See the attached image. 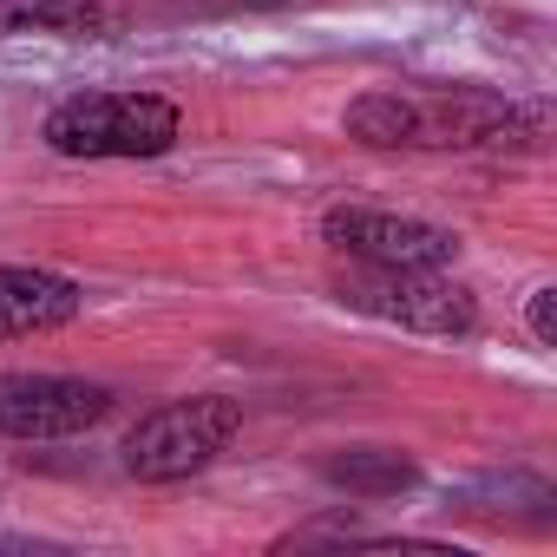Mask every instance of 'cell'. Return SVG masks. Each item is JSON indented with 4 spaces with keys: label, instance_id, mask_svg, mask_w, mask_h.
Here are the masks:
<instances>
[{
    "label": "cell",
    "instance_id": "30bf717a",
    "mask_svg": "<svg viewBox=\"0 0 557 557\" xmlns=\"http://www.w3.org/2000/svg\"><path fill=\"white\" fill-rule=\"evenodd\" d=\"M524 322H531V342H537V348H557V289H550V283H544V289H531Z\"/></svg>",
    "mask_w": 557,
    "mask_h": 557
},
{
    "label": "cell",
    "instance_id": "9c48e42d",
    "mask_svg": "<svg viewBox=\"0 0 557 557\" xmlns=\"http://www.w3.org/2000/svg\"><path fill=\"white\" fill-rule=\"evenodd\" d=\"M322 479L355 492V498H394V492L420 485V466L394 446H342V453L322 459Z\"/></svg>",
    "mask_w": 557,
    "mask_h": 557
},
{
    "label": "cell",
    "instance_id": "277c9868",
    "mask_svg": "<svg viewBox=\"0 0 557 557\" xmlns=\"http://www.w3.org/2000/svg\"><path fill=\"white\" fill-rule=\"evenodd\" d=\"M355 315H374V322H394V329H413V335H466L479 322V302L466 283L440 269H348L342 289H335Z\"/></svg>",
    "mask_w": 557,
    "mask_h": 557
},
{
    "label": "cell",
    "instance_id": "52a82bcc",
    "mask_svg": "<svg viewBox=\"0 0 557 557\" xmlns=\"http://www.w3.org/2000/svg\"><path fill=\"white\" fill-rule=\"evenodd\" d=\"M79 309H86V289L73 275L34 269V262H0V342L66 329Z\"/></svg>",
    "mask_w": 557,
    "mask_h": 557
},
{
    "label": "cell",
    "instance_id": "6da1fadb",
    "mask_svg": "<svg viewBox=\"0 0 557 557\" xmlns=\"http://www.w3.org/2000/svg\"><path fill=\"white\" fill-rule=\"evenodd\" d=\"M342 125L368 151H492L531 145L544 112L485 86H381L361 92Z\"/></svg>",
    "mask_w": 557,
    "mask_h": 557
},
{
    "label": "cell",
    "instance_id": "ba28073f",
    "mask_svg": "<svg viewBox=\"0 0 557 557\" xmlns=\"http://www.w3.org/2000/svg\"><path fill=\"white\" fill-rule=\"evenodd\" d=\"M119 27L112 0H0V34H47V40H106Z\"/></svg>",
    "mask_w": 557,
    "mask_h": 557
},
{
    "label": "cell",
    "instance_id": "3957f363",
    "mask_svg": "<svg viewBox=\"0 0 557 557\" xmlns=\"http://www.w3.org/2000/svg\"><path fill=\"white\" fill-rule=\"evenodd\" d=\"M243 433V407L223 394H190L171 407H151L132 433H125V472L145 485H171L203 472L230 440Z\"/></svg>",
    "mask_w": 557,
    "mask_h": 557
},
{
    "label": "cell",
    "instance_id": "8992f818",
    "mask_svg": "<svg viewBox=\"0 0 557 557\" xmlns=\"http://www.w3.org/2000/svg\"><path fill=\"white\" fill-rule=\"evenodd\" d=\"M112 413V387L73 374H0V433L8 440H73Z\"/></svg>",
    "mask_w": 557,
    "mask_h": 557
},
{
    "label": "cell",
    "instance_id": "5b68a950",
    "mask_svg": "<svg viewBox=\"0 0 557 557\" xmlns=\"http://www.w3.org/2000/svg\"><path fill=\"white\" fill-rule=\"evenodd\" d=\"M322 243H335L342 256L374 262V269H446L459 256V236L446 223L394 216V210H361V203H335L322 216Z\"/></svg>",
    "mask_w": 557,
    "mask_h": 557
},
{
    "label": "cell",
    "instance_id": "7a4b0ae2",
    "mask_svg": "<svg viewBox=\"0 0 557 557\" xmlns=\"http://www.w3.org/2000/svg\"><path fill=\"white\" fill-rule=\"evenodd\" d=\"M184 112L158 92H79L47 112V145L60 158H164Z\"/></svg>",
    "mask_w": 557,
    "mask_h": 557
}]
</instances>
